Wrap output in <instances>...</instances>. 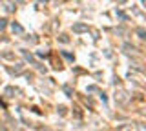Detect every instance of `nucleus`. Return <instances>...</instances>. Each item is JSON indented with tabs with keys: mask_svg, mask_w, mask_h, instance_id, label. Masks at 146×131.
<instances>
[{
	"mask_svg": "<svg viewBox=\"0 0 146 131\" xmlns=\"http://www.w3.org/2000/svg\"><path fill=\"white\" fill-rule=\"evenodd\" d=\"M40 131H51V129H49V128H42V129H40Z\"/></svg>",
	"mask_w": 146,
	"mask_h": 131,
	"instance_id": "obj_12",
	"label": "nucleus"
},
{
	"mask_svg": "<svg viewBox=\"0 0 146 131\" xmlns=\"http://www.w3.org/2000/svg\"><path fill=\"white\" fill-rule=\"evenodd\" d=\"M58 113H60V115H64V113H66V107L60 106V107H58Z\"/></svg>",
	"mask_w": 146,
	"mask_h": 131,
	"instance_id": "obj_10",
	"label": "nucleus"
},
{
	"mask_svg": "<svg viewBox=\"0 0 146 131\" xmlns=\"http://www.w3.org/2000/svg\"><path fill=\"white\" fill-rule=\"evenodd\" d=\"M137 129H139V131H146V124H144V122H137Z\"/></svg>",
	"mask_w": 146,
	"mask_h": 131,
	"instance_id": "obj_5",
	"label": "nucleus"
},
{
	"mask_svg": "<svg viewBox=\"0 0 146 131\" xmlns=\"http://www.w3.org/2000/svg\"><path fill=\"white\" fill-rule=\"evenodd\" d=\"M137 33L141 35V38H144V40H146V31H144V29H137Z\"/></svg>",
	"mask_w": 146,
	"mask_h": 131,
	"instance_id": "obj_6",
	"label": "nucleus"
},
{
	"mask_svg": "<svg viewBox=\"0 0 146 131\" xmlns=\"http://www.w3.org/2000/svg\"><path fill=\"white\" fill-rule=\"evenodd\" d=\"M13 93H17V89H15V88H6V95H7V97H15Z\"/></svg>",
	"mask_w": 146,
	"mask_h": 131,
	"instance_id": "obj_4",
	"label": "nucleus"
},
{
	"mask_svg": "<svg viewBox=\"0 0 146 131\" xmlns=\"http://www.w3.org/2000/svg\"><path fill=\"white\" fill-rule=\"evenodd\" d=\"M62 57H64V58H68V60H73V57L70 55V53H66V51H62Z\"/></svg>",
	"mask_w": 146,
	"mask_h": 131,
	"instance_id": "obj_7",
	"label": "nucleus"
},
{
	"mask_svg": "<svg viewBox=\"0 0 146 131\" xmlns=\"http://www.w3.org/2000/svg\"><path fill=\"white\" fill-rule=\"evenodd\" d=\"M11 29H13V33H22V31H24V29H22V26L17 24V22H13V24H11Z\"/></svg>",
	"mask_w": 146,
	"mask_h": 131,
	"instance_id": "obj_3",
	"label": "nucleus"
},
{
	"mask_svg": "<svg viewBox=\"0 0 146 131\" xmlns=\"http://www.w3.org/2000/svg\"><path fill=\"white\" fill-rule=\"evenodd\" d=\"M115 102L119 106H126V104L130 102V95H128L124 89H119V91H115Z\"/></svg>",
	"mask_w": 146,
	"mask_h": 131,
	"instance_id": "obj_1",
	"label": "nucleus"
},
{
	"mask_svg": "<svg viewBox=\"0 0 146 131\" xmlns=\"http://www.w3.org/2000/svg\"><path fill=\"white\" fill-rule=\"evenodd\" d=\"M6 18H0V29H4V28H6Z\"/></svg>",
	"mask_w": 146,
	"mask_h": 131,
	"instance_id": "obj_8",
	"label": "nucleus"
},
{
	"mask_svg": "<svg viewBox=\"0 0 146 131\" xmlns=\"http://www.w3.org/2000/svg\"><path fill=\"white\" fill-rule=\"evenodd\" d=\"M73 31H75V33H82V31H88V26H86V24H75V26H73Z\"/></svg>",
	"mask_w": 146,
	"mask_h": 131,
	"instance_id": "obj_2",
	"label": "nucleus"
},
{
	"mask_svg": "<svg viewBox=\"0 0 146 131\" xmlns=\"http://www.w3.org/2000/svg\"><path fill=\"white\" fill-rule=\"evenodd\" d=\"M68 40H70V38H68L66 35H60V42H68Z\"/></svg>",
	"mask_w": 146,
	"mask_h": 131,
	"instance_id": "obj_9",
	"label": "nucleus"
},
{
	"mask_svg": "<svg viewBox=\"0 0 146 131\" xmlns=\"http://www.w3.org/2000/svg\"><path fill=\"white\" fill-rule=\"evenodd\" d=\"M0 131H6V128L2 126V122H0Z\"/></svg>",
	"mask_w": 146,
	"mask_h": 131,
	"instance_id": "obj_11",
	"label": "nucleus"
}]
</instances>
